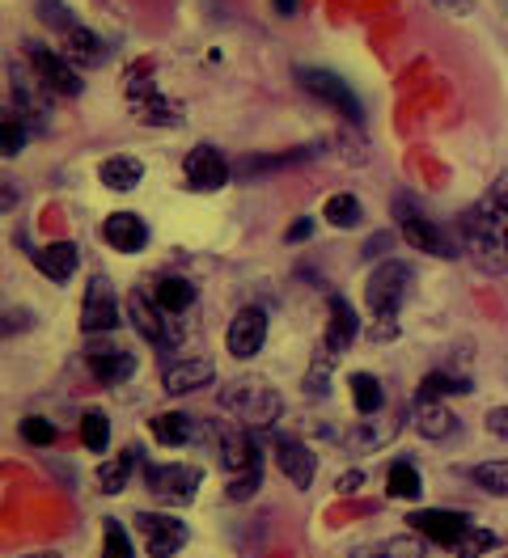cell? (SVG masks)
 I'll return each mask as SVG.
<instances>
[{"mask_svg":"<svg viewBox=\"0 0 508 558\" xmlns=\"http://www.w3.org/2000/svg\"><path fill=\"white\" fill-rule=\"evenodd\" d=\"M81 440H85V449L89 453H107L110 445V418L98 411V407H89L85 415H81Z\"/></svg>","mask_w":508,"mask_h":558,"instance_id":"30","label":"cell"},{"mask_svg":"<svg viewBox=\"0 0 508 558\" xmlns=\"http://www.w3.org/2000/svg\"><path fill=\"white\" fill-rule=\"evenodd\" d=\"M199 483H204V470L199 465H145V487L153 499H161V504H191L195 495H199Z\"/></svg>","mask_w":508,"mask_h":558,"instance_id":"5","label":"cell"},{"mask_svg":"<svg viewBox=\"0 0 508 558\" xmlns=\"http://www.w3.org/2000/svg\"><path fill=\"white\" fill-rule=\"evenodd\" d=\"M102 558H132V542H128V529L110 517L102 524Z\"/></svg>","mask_w":508,"mask_h":558,"instance_id":"37","label":"cell"},{"mask_svg":"<svg viewBox=\"0 0 508 558\" xmlns=\"http://www.w3.org/2000/svg\"><path fill=\"white\" fill-rule=\"evenodd\" d=\"M213 377H217V373H213L208 360H182V364H170V368H166L161 381H166V393L179 398V393H191V389H204Z\"/></svg>","mask_w":508,"mask_h":558,"instance_id":"22","label":"cell"},{"mask_svg":"<svg viewBox=\"0 0 508 558\" xmlns=\"http://www.w3.org/2000/svg\"><path fill=\"white\" fill-rule=\"evenodd\" d=\"M386 490L395 495V499H415L424 483H420V474H415V465L411 461H395L390 470H386Z\"/></svg>","mask_w":508,"mask_h":558,"instance_id":"32","label":"cell"},{"mask_svg":"<svg viewBox=\"0 0 508 558\" xmlns=\"http://www.w3.org/2000/svg\"><path fill=\"white\" fill-rule=\"evenodd\" d=\"M258 487H263V461L251 465V470H242V474H233V483L225 487V499L229 504H246V499L258 495Z\"/></svg>","mask_w":508,"mask_h":558,"instance_id":"34","label":"cell"},{"mask_svg":"<svg viewBox=\"0 0 508 558\" xmlns=\"http://www.w3.org/2000/svg\"><path fill=\"white\" fill-rule=\"evenodd\" d=\"M136 529H141V537H145V550L153 558H170L179 555L182 546H186V524L179 517H157V512H141L136 517Z\"/></svg>","mask_w":508,"mask_h":558,"instance_id":"12","label":"cell"},{"mask_svg":"<svg viewBox=\"0 0 508 558\" xmlns=\"http://www.w3.org/2000/svg\"><path fill=\"white\" fill-rule=\"evenodd\" d=\"M310 233H314V225H310V220H297V225L289 229V245H292V242H305Z\"/></svg>","mask_w":508,"mask_h":558,"instance_id":"47","label":"cell"},{"mask_svg":"<svg viewBox=\"0 0 508 558\" xmlns=\"http://www.w3.org/2000/svg\"><path fill=\"white\" fill-rule=\"evenodd\" d=\"M323 216H327V225H335V229H356L364 220V208L356 195L339 191V195H330L327 204H323Z\"/></svg>","mask_w":508,"mask_h":558,"instance_id":"28","label":"cell"},{"mask_svg":"<svg viewBox=\"0 0 508 558\" xmlns=\"http://www.w3.org/2000/svg\"><path fill=\"white\" fill-rule=\"evenodd\" d=\"M119 296L110 292V283L102 276L89 279L85 288V301H81V330L85 335H110L119 330Z\"/></svg>","mask_w":508,"mask_h":558,"instance_id":"9","label":"cell"},{"mask_svg":"<svg viewBox=\"0 0 508 558\" xmlns=\"http://www.w3.org/2000/svg\"><path fill=\"white\" fill-rule=\"evenodd\" d=\"M64 47H69V56H73L76 64H85V69H98L107 60V43L94 35V31L76 26V22L64 31Z\"/></svg>","mask_w":508,"mask_h":558,"instance_id":"25","label":"cell"},{"mask_svg":"<svg viewBox=\"0 0 508 558\" xmlns=\"http://www.w3.org/2000/svg\"><path fill=\"white\" fill-rule=\"evenodd\" d=\"M364 487V474L361 470H348L343 478H339V495H352V490H361Z\"/></svg>","mask_w":508,"mask_h":558,"instance_id":"46","label":"cell"},{"mask_svg":"<svg viewBox=\"0 0 508 558\" xmlns=\"http://www.w3.org/2000/svg\"><path fill=\"white\" fill-rule=\"evenodd\" d=\"M153 436L161 440V445H186L199 427H195V418L191 415H182V411H166V415H153Z\"/></svg>","mask_w":508,"mask_h":558,"instance_id":"27","label":"cell"},{"mask_svg":"<svg viewBox=\"0 0 508 558\" xmlns=\"http://www.w3.org/2000/svg\"><path fill=\"white\" fill-rule=\"evenodd\" d=\"M161 305L157 301H148L145 292H132L128 296V317H132V326L141 330V339H148V343H166V326H161Z\"/></svg>","mask_w":508,"mask_h":558,"instance_id":"23","label":"cell"},{"mask_svg":"<svg viewBox=\"0 0 508 558\" xmlns=\"http://www.w3.org/2000/svg\"><path fill=\"white\" fill-rule=\"evenodd\" d=\"M407 292H411V267L399 258H386L364 283V305L373 317H395L407 301Z\"/></svg>","mask_w":508,"mask_h":558,"instance_id":"3","label":"cell"},{"mask_svg":"<svg viewBox=\"0 0 508 558\" xmlns=\"http://www.w3.org/2000/svg\"><path fill=\"white\" fill-rule=\"evenodd\" d=\"M390 245H395V238H390V233H373V238H368V245H364V258H382Z\"/></svg>","mask_w":508,"mask_h":558,"instance_id":"44","label":"cell"},{"mask_svg":"<svg viewBox=\"0 0 508 558\" xmlns=\"http://www.w3.org/2000/svg\"><path fill=\"white\" fill-rule=\"evenodd\" d=\"M182 174H186V186H191V191H220V186H229L233 166L220 157V148L195 144V148L186 153V161H182Z\"/></svg>","mask_w":508,"mask_h":558,"instance_id":"8","label":"cell"},{"mask_svg":"<svg viewBox=\"0 0 508 558\" xmlns=\"http://www.w3.org/2000/svg\"><path fill=\"white\" fill-rule=\"evenodd\" d=\"M26 148V123L17 114H0V157H17Z\"/></svg>","mask_w":508,"mask_h":558,"instance_id":"35","label":"cell"},{"mask_svg":"<svg viewBox=\"0 0 508 558\" xmlns=\"http://www.w3.org/2000/svg\"><path fill=\"white\" fill-rule=\"evenodd\" d=\"M395 436H399V418L377 411V415H364L361 423H356L352 449H356V453H377V449H386Z\"/></svg>","mask_w":508,"mask_h":558,"instance_id":"20","label":"cell"},{"mask_svg":"<svg viewBox=\"0 0 508 558\" xmlns=\"http://www.w3.org/2000/svg\"><path fill=\"white\" fill-rule=\"evenodd\" d=\"M440 393H471V381L445 377V373H428L424 385H420V398H440Z\"/></svg>","mask_w":508,"mask_h":558,"instance_id":"39","label":"cell"},{"mask_svg":"<svg viewBox=\"0 0 508 558\" xmlns=\"http://www.w3.org/2000/svg\"><path fill=\"white\" fill-rule=\"evenodd\" d=\"M352 558H386V555H382V546H368V550H356Z\"/></svg>","mask_w":508,"mask_h":558,"instance_id":"49","label":"cell"},{"mask_svg":"<svg viewBox=\"0 0 508 558\" xmlns=\"http://www.w3.org/2000/svg\"><path fill=\"white\" fill-rule=\"evenodd\" d=\"M292 4H297V0H276V13H292Z\"/></svg>","mask_w":508,"mask_h":558,"instance_id":"50","label":"cell"},{"mask_svg":"<svg viewBox=\"0 0 508 558\" xmlns=\"http://www.w3.org/2000/svg\"><path fill=\"white\" fill-rule=\"evenodd\" d=\"M136 461H141V449H128L119 461H107V465L98 470V487H102V495H119V490L128 487V478H132V465H136Z\"/></svg>","mask_w":508,"mask_h":558,"instance_id":"29","label":"cell"},{"mask_svg":"<svg viewBox=\"0 0 508 558\" xmlns=\"http://www.w3.org/2000/svg\"><path fill=\"white\" fill-rule=\"evenodd\" d=\"M487 432L500 436V440H508V407H496V411L487 415Z\"/></svg>","mask_w":508,"mask_h":558,"instance_id":"43","label":"cell"},{"mask_svg":"<svg viewBox=\"0 0 508 558\" xmlns=\"http://www.w3.org/2000/svg\"><path fill=\"white\" fill-rule=\"evenodd\" d=\"M38 13H43V22L56 26V31H69V26H73V17H69V9H64L60 0H38Z\"/></svg>","mask_w":508,"mask_h":558,"instance_id":"41","label":"cell"},{"mask_svg":"<svg viewBox=\"0 0 508 558\" xmlns=\"http://www.w3.org/2000/svg\"><path fill=\"white\" fill-rule=\"evenodd\" d=\"M98 178H102V186H110V191H136L141 178H145V166L136 157H128V153H114V157H107L98 166Z\"/></svg>","mask_w":508,"mask_h":558,"instance_id":"24","label":"cell"},{"mask_svg":"<svg viewBox=\"0 0 508 558\" xmlns=\"http://www.w3.org/2000/svg\"><path fill=\"white\" fill-rule=\"evenodd\" d=\"M496 546H500V537H496V533H487V529H471V533L453 546V555L458 558H483L487 550H496Z\"/></svg>","mask_w":508,"mask_h":558,"instance_id":"36","label":"cell"},{"mask_svg":"<svg viewBox=\"0 0 508 558\" xmlns=\"http://www.w3.org/2000/svg\"><path fill=\"white\" fill-rule=\"evenodd\" d=\"M220 402L242 418L246 427H271V423L280 418V411H285V398H280L276 389H267L263 381H251V377L229 385V389L220 393Z\"/></svg>","mask_w":508,"mask_h":558,"instance_id":"2","label":"cell"},{"mask_svg":"<svg viewBox=\"0 0 508 558\" xmlns=\"http://www.w3.org/2000/svg\"><path fill=\"white\" fill-rule=\"evenodd\" d=\"M297 85L305 89V94H314V98H323L327 106H335L339 114H348V119H361V98L335 76V72H323V69H297Z\"/></svg>","mask_w":508,"mask_h":558,"instance_id":"10","label":"cell"},{"mask_svg":"<svg viewBox=\"0 0 508 558\" xmlns=\"http://www.w3.org/2000/svg\"><path fill=\"white\" fill-rule=\"evenodd\" d=\"M356 335H361V322H356V314H352V305L343 301V296H335L330 301V326L327 335H323V348H327V355H343V351L356 343Z\"/></svg>","mask_w":508,"mask_h":558,"instance_id":"18","label":"cell"},{"mask_svg":"<svg viewBox=\"0 0 508 558\" xmlns=\"http://www.w3.org/2000/svg\"><path fill=\"white\" fill-rule=\"evenodd\" d=\"M26 60H31V72L38 76V85L47 94H60V98H81L85 89V76L76 72V64H69V56L43 47V43H31L26 47Z\"/></svg>","mask_w":508,"mask_h":558,"instance_id":"4","label":"cell"},{"mask_svg":"<svg viewBox=\"0 0 508 558\" xmlns=\"http://www.w3.org/2000/svg\"><path fill=\"white\" fill-rule=\"evenodd\" d=\"M352 402H356V411H361V415H377V411H382V402H386L382 381H377L373 373H356V377H352Z\"/></svg>","mask_w":508,"mask_h":558,"instance_id":"31","label":"cell"},{"mask_svg":"<svg viewBox=\"0 0 508 558\" xmlns=\"http://www.w3.org/2000/svg\"><path fill=\"white\" fill-rule=\"evenodd\" d=\"M208 436L217 440L220 465H225L229 474H242V470H251V465L263 461L258 445H254V436L251 432H242V427H208Z\"/></svg>","mask_w":508,"mask_h":558,"instance_id":"14","label":"cell"},{"mask_svg":"<svg viewBox=\"0 0 508 558\" xmlns=\"http://www.w3.org/2000/svg\"><path fill=\"white\" fill-rule=\"evenodd\" d=\"M128 106L136 110V119H141V123H157V128H174V123L182 119L179 106L157 89V81H153V76H141V69L128 76Z\"/></svg>","mask_w":508,"mask_h":558,"instance_id":"7","label":"cell"},{"mask_svg":"<svg viewBox=\"0 0 508 558\" xmlns=\"http://www.w3.org/2000/svg\"><path fill=\"white\" fill-rule=\"evenodd\" d=\"M85 364H89V373L102 385H123L132 381V373H136V355L110 348V343H94V348L85 351Z\"/></svg>","mask_w":508,"mask_h":558,"instance_id":"16","label":"cell"},{"mask_svg":"<svg viewBox=\"0 0 508 558\" xmlns=\"http://www.w3.org/2000/svg\"><path fill=\"white\" fill-rule=\"evenodd\" d=\"M407 521L424 542H436V546H458L471 533V521L462 512H449V508H424V512H411Z\"/></svg>","mask_w":508,"mask_h":558,"instance_id":"11","label":"cell"},{"mask_svg":"<svg viewBox=\"0 0 508 558\" xmlns=\"http://www.w3.org/2000/svg\"><path fill=\"white\" fill-rule=\"evenodd\" d=\"M31 558H60V555H31Z\"/></svg>","mask_w":508,"mask_h":558,"instance_id":"51","label":"cell"},{"mask_svg":"<svg viewBox=\"0 0 508 558\" xmlns=\"http://www.w3.org/2000/svg\"><path fill=\"white\" fill-rule=\"evenodd\" d=\"M382 555L386 558H424V542H420V537H411V533H402V537L382 542Z\"/></svg>","mask_w":508,"mask_h":558,"instance_id":"40","label":"cell"},{"mask_svg":"<svg viewBox=\"0 0 508 558\" xmlns=\"http://www.w3.org/2000/svg\"><path fill=\"white\" fill-rule=\"evenodd\" d=\"M153 301L166 310V314H186L195 305V283L179 276H166L153 283Z\"/></svg>","mask_w":508,"mask_h":558,"instance_id":"26","label":"cell"},{"mask_svg":"<svg viewBox=\"0 0 508 558\" xmlns=\"http://www.w3.org/2000/svg\"><path fill=\"white\" fill-rule=\"evenodd\" d=\"M102 238H107V245L119 250V254H141L148 245V225L136 211H114V216L102 220Z\"/></svg>","mask_w":508,"mask_h":558,"instance_id":"17","label":"cell"},{"mask_svg":"<svg viewBox=\"0 0 508 558\" xmlns=\"http://www.w3.org/2000/svg\"><path fill=\"white\" fill-rule=\"evenodd\" d=\"M276 465H280V474H285L297 490H310L314 470H318V457H314L310 445H301V440H292V436H280V440H276Z\"/></svg>","mask_w":508,"mask_h":558,"instance_id":"15","label":"cell"},{"mask_svg":"<svg viewBox=\"0 0 508 558\" xmlns=\"http://www.w3.org/2000/svg\"><path fill=\"white\" fill-rule=\"evenodd\" d=\"M13 204H17V191H13L9 182H0V211H9Z\"/></svg>","mask_w":508,"mask_h":558,"instance_id":"48","label":"cell"},{"mask_svg":"<svg viewBox=\"0 0 508 558\" xmlns=\"http://www.w3.org/2000/svg\"><path fill=\"white\" fill-rule=\"evenodd\" d=\"M225 343H229V355H233V360H251V355H258L263 343H267V314H263L258 305H246L242 314L229 322Z\"/></svg>","mask_w":508,"mask_h":558,"instance_id":"13","label":"cell"},{"mask_svg":"<svg viewBox=\"0 0 508 558\" xmlns=\"http://www.w3.org/2000/svg\"><path fill=\"white\" fill-rule=\"evenodd\" d=\"M22 436H26L35 449H51V445H56V436H60V427H56L51 418L31 415V418H22Z\"/></svg>","mask_w":508,"mask_h":558,"instance_id":"38","label":"cell"},{"mask_svg":"<svg viewBox=\"0 0 508 558\" xmlns=\"http://www.w3.org/2000/svg\"><path fill=\"white\" fill-rule=\"evenodd\" d=\"M492 199H496V211H500V225H505V250H508V178L492 191Z\"/></svg>","mask_w":508,"mask_h":558,"instance_id":"42","label":"cell"},{"mask_svg":"<svg viewBox=\"0 0 508 558\" xmlns=\"http://www.w3.org/2000/svg\"><path fill=\"white\" fill-rule=\"evenodd\" d=\"M436 9H445V13H458V17H467L474 9V0H433Z\"/></svg>","mask_w":508,"mask_h":558,"instance_id":"45","label":"cell"},{"mask_svg":"<svg viewBox=\"0 0 508 558\" xmlns=\"http://www.w3.org/2000/svg\"><path fill=\"white\" fill-rule=\"evenodd\" d=\"M395 216H399L402 238L415 245V250H424V254H433V258H453V254H458V245L449 242V238L436 229L424 211L411 208V199H407V195L395 199Z\"/></svg>","mask_w":508,"mask_h":558,"instance_id":"6","label":"cell"},{"mask_svg":"<svg viewBox=\"0 0 508 558\" xmlns=\"http://www.w3.org/2000/svg\"><path fill=\"white\" fill-rule=\"evenodd\" d=\"M35 267L43 276L51 279V283H69L76 276V267H81V250L73 242H51L35 250Z\"/></svg>","mask_w":508,"mask_h":558,"instance_id":"19","label":"cell"},{"mask_svg":"<svg viewBox=\"0 0 508 558\" xmlns=\"http://www.w3.org/2000/svg\"><path fill=\"white\" fill-rule=\"evenodd\" d=\"M415 432L424 440H449L458 432V415H449V407L436 398H420L415 402Z\"/></svg>","mask_w":508,"mask_h":558,"instance_id":"21","label":"cell"},{"mask_svg":"<svg viewBox=\"0 0 508 558\" xmlns=\"http://www.w3.org/2000/svg\"><path fill=\"white\" fill-rule=\"evenodd\" d=\"M471 478L487 490V495L508 499V461H483V465H474L471 470Z\"/></svg>","mask_w":508,"mask_h":558,"instance_id":"33","label":"cell"},{"mask_svg":"<svg viewBox=\"0 0 508 558\" xmlns=\"http://www.w3.org/2000/svg\"><path fill=\"white\" fill-rule=\"evenodd\" d=\"M462 242H467V250L474 254L479 267H487V271L508 267L505 225H500L496 199H483V204H474V208L462 216Z\"/></svg>","mask_w":508,"mask_h":558,"instance_id":"1","label":"cell"}]
</instances>
